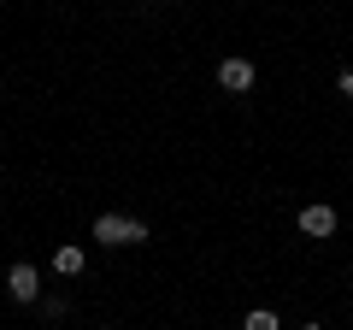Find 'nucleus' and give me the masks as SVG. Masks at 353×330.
<instances>
[{"label": "nucleus", "instance_id": "obj_1", "mask_svg": "<svg viewBox=\"0 0 353 330\" xmlns=\"http://www.w3.org/2000/svg\"><path fill=\"white\" fill-rule=\"evenodd\" d=\"M94 242H106V248H136V242H148V224L141 218H124V213H101L94 218Z\"/></svg>", "mask_w": 353, "mask_h": 330}, {"label": "nucleus", "instance_id": "obj_2", "mask_svg": "<svg viewBox=\"0 0 353 330\" xmlns=\"http://www.w3.org/2000/svg\"><path fill=\"white\" fill-rule=\"evenodd\" d=\"M336 224H341V218H336V206H324V201L301 213V230H306V236H318V242H324V236H336Z\"/></svg>", "mask_w": 353, "mask_h": 330}, {"label": "nucleus", "instance_id": "obj_3", "mask_svg": "<svg viewBox=\"0 0 353 330\" xmlns=\"http://www.w3.org/2000/svg\"><path fill=\"white\" fill-rule=\"evenodd\" d=\"M6 295H12V301H36V295H41L36 266H12V271H6Z\"/></svg>", "mask_w": 353, "mask_h": 330}, {"label": "nucleus", "instance_id": "obj_4", "mask_svg": "<svg viewBox=\"0 0 353 330\" xmlns=\"http://www.w3.org/2000/svg\"><path fill=\"white\" fill-rule=\"evenodd\" d=\"M218 83H224L230 95H248L253 89V65L248 59H224V65H218Z\"/></svg>", "mask_w": 353, "mask_h": 330}, {"label": "nucleus", "instance_id": "obj_5", "mask_svg": "<svg viewBox=\"0 0 353 330\" xmlns=\"http://www.w3.org/2000/svg\"><path fill=\"white\" fill-rule=\"evenodd\" d=\"M53 271H59V278H77V271H83V248H71V242H65L59 254H53Z\"/></svg>", "mask_w": 353, "mask_h": 330}, {"label": "nucleus", "instance_id": "obj_6", "mask_svg": "<svg viewBox=\"0 0 353 330\" xmlns=\"http://www.w3.org/2000/svg\"><path fill=\"white\" fill-rule=\"evenodd\" d=\"M241 330H283V318L259 307V313H248V318H241Z\"/></svg>", "mask_w": 353, "mask_h": 330}, {"label": "nucleus", "instance_id": "obj_7", "mask_svg": "<svg viewBox=\"0 0 353 330\" xmlns=\"http://www.w3.org/2000/svg\"><path fill=\"white\" fill-rule=\"evenodd\" d=\"M336 89H341V95H347V101H353V65H347V71L336 77Z\"/></svg>", "mask_w": 353, "mask_h": 330}, {"label": "nucleus", "instance_id": "obj_8", "mask_svg": "<svg viewBox=\"0 0 353 330\" xmlns=\"http://www.w3.org/2000/svg\"><path fill=\"white\" fill-rule=\"evenodd\" d=\"M306 330H324V324H306Z\"/></svg>", "mask_w": 353, "mask_h": 330}, {"label": "nucleus", "instance_id": "obj_9", "mask_svg": "<svg viewBox=\"0 0 353 330\" xmlns=\"http://www.w3.org/2000/svg\"><path fill=\"white\" fill-rule=\"evenodd\" d=\"M101 330H112V324H101Z\"/></svg>", "mask_w": 353, "mask_h": 330}]
</instances>
